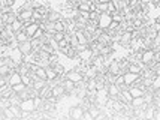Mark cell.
Here are the masks:
<instances>
[{"label": "cell", "instance_id": "9a60e30c", "mask_svg": "<svg viewBox=\"0 0 160 120\" xmlns=\"http://www.w3.org/2000/svg\"><path fill=\"white\" fill-rule=\"evenodd\" d=\"M112 53H114V45H102V44H100V47H99V54L108 57V56H111Z\"/></svg>", "mask_w": 160, "mask_h": 120}, {"label": "cell", "instance_id": "2e32d148", "mask_svg": "<svg viewBox=\"0 0 160 120\" xmlns=\"http://www.w3.org/2000/svg\"><path fill=\"white\" fill-rule=\"evenodd\" d=\"M129 92L132 93L133 98H136V96H144L147 90L142 89V87H138V86H130V87H129Z\"/></svg>", "mask_w": 160, "mask_h": 120}, {"label": "cell", "instance_id": "44dd1931", "mask_svg": "<svg viewBox=\"0 0 160 120\" xmlns=\"http://www.w3.org/2000/svg\"><path fill=\"white\" fill-rule=\"evenodd\" d=\"M52 68H54V71L60 75V77H64V74H66V69H64V66H63L60 62H57L56 65H52Z\"/></svg>", "mask_w": 160, "mask_h": 120}, {"label": "cell", "instance_id": "d4e9b609", "mask_svg": "<svg viewBox=\"0 0 160 120\" xmlns=\"http://www.w3.org/2000/svg\"><path fill=\"white\" fill-rule=\"evenodd\" d=\"M9 108H11V111H12V113L15 114V117H17V119H21V113H22V111H21L20 105H15V104H11V105H9Z\"/></svg>", "mask_w": 160, "mask_h": 120}, {"label": "cell", "instance_id": "52a82bcc", "mask_svg": "<svg viewBox=\"0 0 160 120\" xmlns=\"http://www.w3.org/2000/svg\"><path fill=\"white\" fill-rule=\"evenodd\" d=\"M68 93H66V90H64V87H63V84L60 83V84H56L54 87H51V96L56 99H62L63 96H66Z\"/></svg>", "mask_w": 160, "mask_h": 120}, {"label": "cell", "instance_id": "ab89813d", "mask_svg": "<svg viewBox=\"0 0 160 120\" xmlns=\"http://www.w3.org/2000/svg\"><path fill=\"white\" fill-rule=\"evenodd\" d=\"M120 27V23H117V21H111V24H109V30H112V32H115L117 29Z\"/></svg>", "mask_w": 160, "mask_h": 120}, {"label": "cell", "instance_id": "f35d334b", "mask_svg": "<svg viewBox=\"0 0 160 120\" xmlns=\"http://www.w3.org/2000/svg\"><path fill=\"white\" fill-rule=\"evenodd\" d=\"M82 120H94V117L91 116V113L88 111V110H85L82 114Z\"/></svg>", "mask_w": 160, "mask_h": 120}, {"label": "cell", "instance_id": "5b68a950", "mask_svg": "<svg viewBox=\"0 0 160 120\" xmlns=\"http://www.w3.org/2000/svg\"><path fill=\"white\" fill-rule=\"evenodd\" d=\"M62 84H63V87H64V90H66L68 95H77V92H78L77 83H73V81H70V80H68V78L63 77Z\"/></svg>", "mask_w": 160, "mask_h": 120}, {"label": "cell", "instance_id": "4fadbf2b", "mask_svg": "<svg viewBox=\"0 0 160 120\" xmlns=\"http://www.w3.org/2000/svg\"><path fill=\"white\" fill-rule=\"evenodd\" d=\"M48 21L51 23H54V21H58V20H62V18H64L63 17L62 12H58V11H54V9H49V12H48Z\"/></svg>", "mask_w": 160, "mask_h": 120}, {"label": "cell", "instance_id": "484cf974", "mask_svg": "<svg viewBox=\"0 0 160 120\" xmlns=\"http://www.w3.org/2000/svg\"><path fill=\"white\" fill-rule=\"evenodd\" d=\"M36 75L41 78V80H45V81H48V78H47V71H45V68H38L36 69Z\"/></svg>", "mask_w": 160, "mask_h": 120}, {"label": "cell", "instance_id": "8fae6325", "mask_svg": "<svg viewBox=\"0 0 160 120\" xmlns=\"http://www.w3.org/2000/svg\"><path fill=\"white\" fill-rule=\"evenodd\" d=\"M18 83H22V81H21V74L18 71H14L9 77H8V84L15 86V84H18Z\"/></svg>", "mask_w": 160, "mask_h": 120}, {"label": "cell", "instance_id": "f1b7e54d", "mask_svg": "<svg viewBox=\"0 0 160 120\" xmlns=\"http://www.w3.org/2000/svg\"><path fill=\"white\" fill-rule=\"evenodd\" d=\"M77 9L79 11H91V3H85V2H79Z\"/></svg>", "mask_w": 160, "mask_h": 120}, {"label": "cell", "instance_id": "d590c367", "mask_svg": "<svg viewBox=\"0 0 160 120\" xmlns=\"http://www.w3.org/2000/svg\"><path fill=\"white\" fill-rule=\"evenodd\" d=\"M49 56H51V54H49V53H47V51H43L42 48H41V51L38 53V57H39V59H42V60H49Z\"/></svg>", "mask_w": 160, "mask_h": 120}, {"label": "cell", "instance_id": "4dcf8cb0", "mask_svg": "<svg viewBox=\"0 0 160 120\" xmlns=\"http://www.w3.org/2000/svg\"><path fill=\"white\" fill-rule=\"evenodd\" d=\"M114 83L117 86H120V87H123L124 84V74H120V75H115V80H114Z\"/></svg>", "mask_w": 160, "mask_h": 120}, {"label": "cell", "instance_id": "8d00e7d4", "mask_svg": "<svg viewBox=\"0 0 160 120\" xmlns=\"http://www.w3.org/2000/svg\"><path fill=\"white\" fill-rule=\"evenodd\" d=\"M75 12H77L78 15L84 17L85 20H90V11H79V9H75Z\"/></svg>", "mask_w": 160, "mask_h": 120}, {"label": "cell", "instance_id": "ac0fdd59", "mask_svg": "<svg viewBox=\"0 0 160 120\" xmlns=\"http://www.w3.org/2000/svg\"><path fill=\"white\" fill-rule=\"evenodd\" d=\"M144 104H147L144 96H136V98H133L132 102H130V105H132L133 108H139V107H142Z\"/></svg>", "mask_w": 160, "mask_h": 120}, {"label": "cell", "instance_id": "74e56055", "mask_svg": "<svg viewBox=\"0 0 160 120\" xmlns=\"http://www.w3.org/2000/svg\"><path fill=\"white\" fill-rule=\"evenodd\" d=\"M43 35H45V30H42V29L39 27L38 30H36V33L32 36V38H38V39H41V38H43Z\"/></svg>", "mask_w": 160, "mask_h": 120}, {"label": "cell", "instance_id": "1f68e13d", "mask_svg": "<svg viewBox=\"0 0 160 120\" xmlns=\"http://www.w3.org/2000/svg\"><path fill=\"white\" fill-rule=\"evenodd\" d=\"M52 39H54V42H60V41H63L64 39V32H56L54 35H52Z\"/></svg>", "mask_w": 160, "mask_h": 120}, {"label": "cell", "instance_id": "d6a6232c", "mask_svg": "<svg viewBox=\"0 0 160 120\" xmlns=\"http://www.w3.org/2000/svg\"><path fill=\"white\" fill-rule=\"evenodd\" d=\"M78 44H79V41H78V38L75 33H72V36H70V41H69V45L72 47V48H77Z\"/></svg>", "mask_w": 160, "mask_h": 120}, {"label": "cell", "instance_id": "4316f807", "mask_svg": "<svg viewBox=\"0 0 160 120\" xmlns=\"http://www.w3.org/2000/svg\"><path fill=\"white\" fill-rule=\"evenodd\" d=\"M26 89H27V86L24 84V83H18V84L12 86V90H14L15 93H21V92H24Z\"/></svg>", "mask_w": 160, "mask_h": 120}, {"label": "cell", "instance_id": "3957f363", "mask_svg": "<svg viewBox=\"0 0 160 120\" xmlns=\"http://www.w3.org/2000/svg\"><path fill=\"white\" fill-rule=\"evenodd\" d=\"M93 56H94V53H93V50L90 48V47H87L85 50H82V51H78V60H82V62H85L87 65H91V59H93ZM75 59V60H77Z\"/></svg>", "mask_w": 160, "mask_h": 120}, {"label": "cell", "instance_id": "9c48e42d", "mask_svg": "<svg viewBox=\"0 0 160 120\" xmlns=\"http://www.w3.org/2000/svg\"><path fill=\"white\" fill-rule=\"evenodd\" d=\"M106 89H108V95H109V98L118 99L120 93H121V87H120V86H117L115 83H111V84L106 86Z\"/></svg>", "mask_w": 160, "mask_h": 120}, {"label": "cell", "instance_id": "e575fe53", "mask_svg": "<svg viewBox=\"0 0 160 120\" xmlns=\"http://www.w3.org/2000/svg\"><path fill=\"white\" fill-rule=\"evenodd\" d=\"M98 9L99 12H108V3H102V2H98Z\"/></svg>", "mask_w": 160, "mask_h": 120}, {"label": "cell", "instance_id": "d6986e66", "mask_svg": "<svg viewBox=\"0 0 160 120\" xmlns=\"http://www.w3.org/2000/svg\"><path fill=\"white\" fill-rule=\"evenodd\" d=\"M45 71H47V78H48V81H52V80H56L58 78L60 75L54 71V68L52 66H48V68H45Z\"/></svg>", "mask_w": 160, "mask_h": 120}, {"label": "cell", "instance_id": "cb8c5ba5", "mask_svg": "<svg viewBox=\"0 0 160 120\" xmlns=\"http://www.w3.org/2000/svg\"><path fill=\"white\" fill-rule=\"evenodd\" d=\"M54 30L56 32H64V18L62 20H58V21H54Z\"/></svg>", "mask_w": 160, "mask_h": 120}, {"label": "cell", "instance_id": "ffe728a7", "mask_svg": "<svg viewBox=\"0 0 160 120\" xmlns=\"http://www.w3.org/2000/svg\"><path fill=\"white\" fill-rule=\"evenodd\" d=\"M47 83H48V81H45V80H41V78H38V80H35V81H33L32 87H33L35 90H38V92H39V90H41V89H42V87H43L45 84H47Z\"/></svg>", "mask_w": 160, "mask_h": 120}, {"label": "cell", "instance_id": "277c9868", "mask_svg": "<svg viewBox=\"0 0 160 120\" xmlns=\"http://www.w3.org/2000/svg\"><path fill=\"white\" fill-rule=\"evenodd\" d=\"M84 110L82 105H72L69 108V117L70 119H73V120H82V114H84Z\"/></svg>", "mask_w": 160, "mask_h": 120}, {"label": "cell", "instance_id": "7bdbcfd3", "mask_svg": "<svg viewBox=\"0 0 160 120\" xmlns=\"http://www.w3.org/2000/svg\"><path fill=\"white\" fill-rule=\"evenodd\" d=\"M2 20H3V14L0 12V21H2Z\"/></svg>", "mask_w": 160, "mask_h": 120}, {"label": "cell", "instance_id": "603a6c76", "mask_svg": "<svg viewBox=\"0 0 160 120\" xmlns=\"http://www.w3.org/2000/svg\"><path fill=\"white\" fill-rule=\"evenodd\" d=\"M111 17H112V21H117V23H121L124 20V14L121 11H115L114 14H111Z\"/></svg>", "mask_w": 160, "mask_h": 120}, {"label": "cell", "instance_id": "836d02e7", "mask_svg": "<svg viewBox=\"0 0 160 120\" xmlns=\"http://www.w3.org/2000/svg\"><path fill=\"white\" fill-rule=\"evenodd\" d=\"M100 15H102V12H99L98 9H96V11H90V20H94V21H99V18H100Z\"/></svg>", "mask_w": 160, "mask_h": 120}, {"label": "cell", "instance_id": "b9f144b4", "mask_svg": "<svg viewBox=\"0 0 160 120\" xmlns=\"http://www.w3.org/2000/svg\"><path fill=\"white\" fill-rule=\"evenodd\" d=\"M99 2H102V3H108V2H111V0H99Z\"/></svg>", "mask_w": 160, "mask_h": 120}, {"label": "cell", "instance_id": "8992f818", "mask_svg": "<svg viewBox=\"0 0 160 120\" xmlns=\"http://www.w3.org/2000/svg\"><path fill=\"white\" fill-rule=\"evenodd\" d=\"M112 21V17L109 12H102V15H100V18H99V29H102V30H106V29L109 27V24H111Z\"/></svg>", "mask_w": 160, "mask_h": 120}, {"label": "cell", "instance_id": "f546056e", "mask_svg": "<svg viewBox=\"0 0 160 120\" xmlns=\"http://www.w3.org/2000/svg\"><path fill=\"white\" fill-rule=\"evenodd\" d=\"M3 113H5V120L6 119H17V117H15V114L12 113V111H11V108H9V107H5V108H3Z\"/></svg>", "mask_w": 160, "mask_h": 120}, {"label": "cell", "instance_id": "7402d4cb", "mask_svg": "<svg viewBox=\"0 0 160 120\" xmlns=\"http://www.w3.org/2000/svg\"><path fill=\"white\" fill-rule=\"evenodd\" d=\"M11 26H12V30H14L15 33H17V32H20V30H22V29H24V23L17 18V20H15V21L12 23Z\"/></svg>", "mask_w": 160, "mask_h": 120}, {"label": "cell", "instance_id": "ba28073f", "mask_svg": "<svg viewBox=\"0 0 160 120\" xmlns=\"http://www.w3.org/2000/svg\"><path fill=\"white\" fill-rule=\"evenodd\" d=\"M108 72L112 75H120V74H124L121 71V66H120V60H112L108 65Z\"/></svg>", "mask_w": 160, "mask_h": 120}, {"label": "cell", "instance_id": "83f0119b", "mask_svg": "<svg viewBox=\"0 0 160 120\" xmlns=\"http://www.w3.org/2000/svg\"><path fill=\"white\" fill-rule=\"evenodd\" d=\"M151 89H153L154 92L160 90V75H156V77L153 78V84H151Z\"/></svg>", "mask_w": 160, "mask_h": 120}, {"label": "cell", "instance_id": "60d3db41", "mask_svg": "<svg viewBox=\"0 0 160 120\" xmlns=\"http://www.w3.org/2000/svg\"><path fill=\"white\" fill-rule=\"evenodd\" d=\"M6 84H8V78L0 75V87H3V86H6Z\"/></svg>", "mask_w": 160, "mask_h": 120}, {"label": "cell", "instance_id": "5bb4252c", "mask_svg": "<svg viewBox=\"0 0 160 120\" xmlns=\"http://www.w3.org/2000/svg\"><path fill=\"white\" fill-rule=\"evenodd\" d=\"M15 39H17V42L18 44H22V42H26V41H30L32 38L26 33V30L22 29V30H20V32H17L15 33Z\"/></svg>", "mask_w": 160, "mask_h": 120}, {"label": "cell", "instance_id": "6da1fadb", "mask_svg": "<svg viewBox=\"0 0 160 120\" xmlns=\"http://www.w3.org/2000/svg\"><path fill=\"white\" fill-rule=\"evenodd\" d=\"M64 78H68V80H70V81H73V83H81L82 80H85V77H84V74L78 68H73V69H69V71H66V74H64Z\"/></svg>", "mask_w": 160, "mask_h": 120}, {"label": "cell", "instance_id": "30bf717a", "mask_svg": "<svg viewBox=\"0 0 160 120\" xmlns=\"http://www.w3.org/2000/svg\"><path fill=\"white\" fill-rule=\"evenodd\" d=\"M139 77H141V75H138V74H133V72H129V71H127L124 74V84L127 86V87H130V86H132Z\"/></svg>", "mask_w": 160, "mask_h": 120}, {"label": "cell", "instance_id": "7c38bea8", "mask_svg": "<svg viewBox=\"0 0 160 120\" xmlns=\"http://www.w3.org/2000/svg\"><path fill=\"white\" fill-rule=\"evenodd\" d=\"M18 48H20V51L24 54V56H28V54L33 51V47H32V42H30V41H26V42H22V44H18Z\"/></svg>", "mask_w": 160, "mask_h": 120}, {"label": "cell", "instance_id": "e0dca14e", "mask_svg": "<svg viewBox=\"0 0 160 120\" xmlns=\"http://www.w3.org/2000/svg\"><path fill=\"white\" fill-rule=\"evenodd\" d=\"M39 29V23H32V24H27V26H24V30H26V33H27L30 38L36 33V30Z\"/></svg>", "mask_w": 160, "mask_h": 120}, {"label": "cell", "instance_id": "7a4b0ae2", "mask_svg": "<svg viewBox=\"0 0 160 120\" xmlns=\"http://www.w3.org/2000/svg\"><path fill=\"white\" fill-rule=\"evenodd\" d=\"M20 108L21 111H26V113H35L36 110V105H35V101L33 98H28V99H22L20 102Z\"/></svg>", "mask_w": 160, "mask_h": 120}]
</instances>
